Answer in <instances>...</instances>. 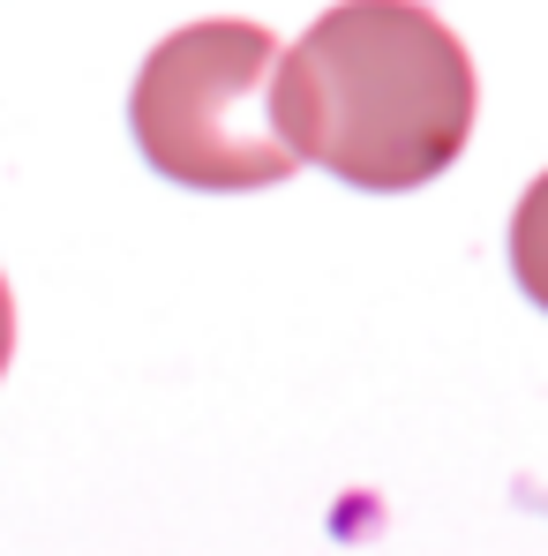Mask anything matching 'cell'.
Listing matches in <instances>:
<instances>
[{
	"mask_svg": "<svg viewBox=\"0 0 548 556\" xmlns=\"http://www.w3.org/2000/svg\"><path fill=\"white\" fill-rule=\"evenodd\" d=\"M278 38L241 15H211L158 38L128 98L143 159L166 181L211 195L285 181L301 151L278 128Z\"/></svg>",
	"mask_w": 548,
	"mask_h": 556,
	"instance_id": "obj_2",
	"label": "cell"
},
{
	"mask_svg": "<svg viewBox=\"0 0 548 556\" xmlns=\"http://www.w3.org/2000/svg\"><path fill=\"white\" fill-rule=\"evenodd\" d=\"M511 271H519V286L548 308V174L526 188L519 211H511Z\"/></svg>",
	"mask_w": 548,
	"mask_h": 556,
	"instance_id": "obj_3",
	"label": "cell"
},
{
	"mask_svg": "<svg viewBox=\"0 0 548 556\" xmlns=\"http://www.w3.org/2000/svg\"><path fill=\"white\" fill-rule=\"evenodd\" d=\"M473 61L421 0H339L278 61L285 143L354 188H421L473 143Z\"/></svg>",
	"mask_w": 548,
	"mask_h": 556,
	"instance_id": "obj_1",
	"label": "cell"
},
{
	"mask_svg": "<svg viewBox=\"0 0 548 556\" xmlns=\"http://www.w3.org/2000/svg\"><path fill=\"white\" fill-rule=\"evenodd\" d=\"M8 354H15V301H8V278H0V376H8Z\"/></svg>",
	"mask_w": 548,
	"mask_h": 556,
	"instance_id": "obj_4",
	"label": "cell"
}]
</instances>
